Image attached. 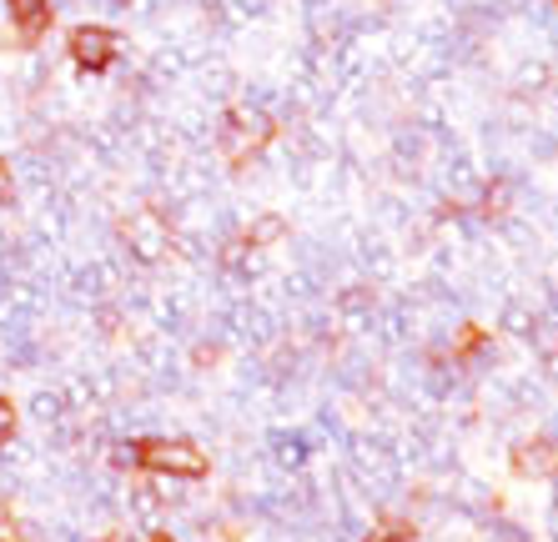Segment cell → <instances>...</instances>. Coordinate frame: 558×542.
I'll list each match as a JSON object with an SVG mask.
<instances>
[{
    "label": "cell",
    "instance_id": "6da1fadb",
    "mask_svg": "<svg viewBox=\"0 0 558 542\" xmlns=\"http://www.w3.org/2000/svg\"><path fill=\"white\" fill-rule=\"evenodd\" d=\"M136 467H142V478L202 482L211 472V452L182 432H156V438H136Z\"/></svg>",
    "mask_w": 558,
    "mask_h": 542
},
{
    "label": "cell",
    "instance_id": "7a4b0ae2",
    "mask_svg": "<svg viewBox=\"0 0 558 542\" xmlns=\"http://www.w3.org/2000/svg\"><path fill=\"white\" fill-rule=\"evenodd\" d=\"M121 51H126L121 30L101 26V21H81V26H71V36H65V56H71V65L86 71V76H106V71L121 61Z\"/></svg>",
    "mask_w": 558,
    "mask_h": 542
},
{
    "label": "cell",
    "instance_id": "3957f363",
    "mask_svg": "<svg viewBox=\"0 0 558 542\" xmlns=\"http://www.w3.org/2000/svg\"><path fill=\"white\" fill-rule=\"evenodd\" d=\"M272 141V121L262 116V111H232V116L221 121V156L232 161V167H247L252 156H262V146Z\"/></svg>",
    "mask_w": 558,
    "mask_h": 542
},
{
    "label": "cell",
    "instance_id": "277c9868",
    "mask_svg": "<svg viewBox=\"0 0 558 542\" xmlns=\"http://www.w3.org/2000/svg\"><path fill=\"white\" fill-rule=\"evenodd\" d=\"M513 472L523 482H554L558 478V442L554 438H519L513 442Z\"/></svg>",
    "mask_w": 558,
    "mask_h": 542
},
{
    "label": "cell",
    "instance_id": "5b68a950",
    "mask_svg": "<svg viewBox=\"0 0 558 542\" xmlns=\"http://www.w3.org/2000/svg\"><path fill=\"white\" fill-rule=\"evenodd\" d=\"M5 15H11L15 36L26 46H36V40H46V30L56 21V0H5Z\"/></svg>",
    "mask_w": 558,
    "mask_h": 542
},
{
    "label": "cell",
    "instance_id": "8992f818",
    "mask_svg": "<svg viewBox=\"0 0 558 542\" xmlns=\"http://www.w3.org/2000/svg\"><path fill=\"white\" fill-rule=\"evenodd\" d=\"M126 236H131V251H136V257L156 261L161 251H167V242H171V226L156 217V211H142V217H131Z\"/></svg>",
    "mask_w": 558,
    "mask_h": 542
},
{
    "label": "cell",
    "instance_id": "52a82bcc",
    "mask_svg": "<svg viewBox=\"0 0 558 542\" xmlns=\"http://www.w3.org/2000/svg\"><path fill=\"white\" fill-rule=\"evenodd\" d=\"M15 438H21V402L0 392V452L11 447Z\"/></svg>",
    "mask_w": 558,
    "mask_h": 542
},
{
    "label": "cell",
    "instance_id": "ba28073f",
    "mask_svg": "<svg viewBox=\"0 0 558 542\" xmlns=\"http://www.w3.org/2000/svg\"><path fill=\"white\" fill-rule=\"evenodd\" d=\"M11 192H15V181H11V167H5V161H0V207H5V201H11Z\"/></svg>",
    "mask_w": 558,
    "mask_h": 542
},
{
    "label": "cell",
    "instance_id": "9c48e42d",
    "mask_svg": "<svg viewBox=\"0 0 558 542\" xmlns=\"http://www.w3.org/2000/svg\"><path fill=\"white\" fill-rule=\"evenodd\" d=\"M554 5H558V0H554Z\"/></svg>",
    "mask_w": 558,
    "mask_h": 542
}]
</instances>
